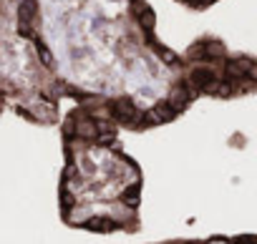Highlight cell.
<instances>
[{"label": "cell", "instance_id": "obj_2", "mask_svg": "<svg viewBox=\"0 0 257 244\" xmlns=\"http://www.w3.org/2000/svg\"><path fill=\"white\" fill-rule=\"evenodd\" d=\"M58 216L91 234H139L144 171L126 154L118 121L98 103H71L58 124Z\"/></svg>", "mask_w": 257, "mask_h": 244}, {"label": "cell", "instance_id": "obj_4", "mask_svg": "<svg viewBox=\"0 0 257 244\" xmlns=\"http://www.w3.org/2000/svg\"><path fill=\"white\" fill-rule=\"evenodd\" d=\"M152 244H257V234H212V236H184V239H164Z\"/></svg>", "mask_w": 257, "mask_h": 244}, {"label": "cell", "instance_id": "obj_5", "mask_svg": "<svg viewBox=\"0 0 257 244\" xmlns=\"http://www.w3.org/2000/svg\"><path fill=\"white\" fill-rule=\"evenodd\" d=\"M174 3L184 6L187 11H197V13H204V11H209L212 6L222 3V0H174Z\"/></svg>", "mask_w": 257, "mask_h": 244}, {"label": "cell", "instance_id": "obj_1", "mask_svg": "<svg viewBox=\"0 0 257 244\" xmlns=\"http://www.w3.org/2000/svg\"><path fill=\"white\" fill-rule=\"evenodd\" d=\"M28 28L71 103H98L121 131L182 118L199 98L257 93V58L202 36L184 51L157 33L147 0H26Z\"/></svg>", "mask_w": 257, "mask_h": 244}, {"label": "cell", "instance_id": "obj_3", "mask_svg": "<svg viewBox=\"0 0 257 244\" xmlns=\"http://www.w3.org/2000/svg\"><path fill=\"white\" fill-rule=\"evenodd\" d=\"M66 88L28 28L26 0H0V116L51 129L63 118Z\"/></svg>", "mask_w": 257, "mask_h": 244}]
</instances>
